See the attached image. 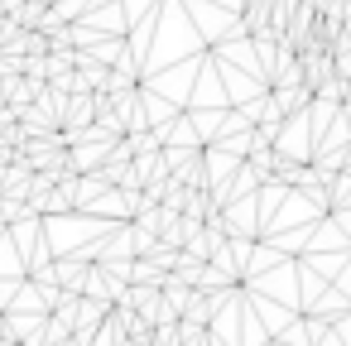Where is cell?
Segmentation results:
<instances>
[{
    "label": "cell",
    "instance_id": "cell-1",
    "mask_svg": "<svg viewBox=\"0 0 351 346\" xmlns=\"http://www.w3.org/2000/svg\"><path fill=\"white\" fill-rule=\"evenodd\" d=\"M53 279H58V288L87 293V284H92V264H87V260H58V264H53Z\"/></svg>",
    "mask_w": 351,
    "mask_h": 346
},
{
    "label": "cell",
    "instance_id": "cell-2",
    "mask_svg": "<svg viewBox=\"0 0 351 346\" xmlns=\"http://www.w3.org/2000/svg\"><path fill=\"white\" fill-rule=\"evenodd\" d=\"M44 15H49V10L39 5V0H25V5L15 10V20H20L25 29H39V25H44Z\"/></svg>",
    "mask_w": 351,
    "mask_h": 346
},
{
    "label": "cell",
    "instance_id": "cell-3",
    "mask_svg": "<svg viewBox=\"0 0 351 346\" xmlns=\"http://www.w3.org/2000/svg\"><path fill=\"white\" fill-rule=\"evenodd\" d=\"M5 332H10V327H5V317H0V336H5Z\"/></svg>",
    "mask_w": 351,
    "mask_h": 346
},
{
    "label": "cell",
    "instance_id": "cell-4",
    "mask_svg": "<svg viewBox=\"0 0 351 346\" xmlns=\"http://www.w3.org/2000/svg\"><path fill=\"white\" fill-rule=\"evenodd\" d=\"M0 101H5V82H0Z\"/></svg>",
    "mask_w": 351,
    "mask_h": 346
}]
</instances>
